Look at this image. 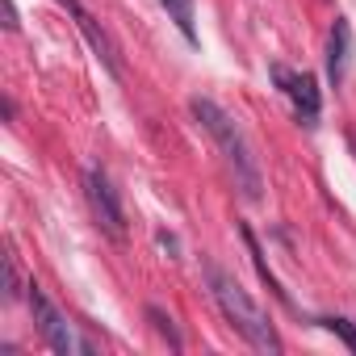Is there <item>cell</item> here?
I'll list each match as a JSON object with an SVG mask.
<instances>
[{
    "label": "cell",
    "mask_w": 356,
    "mask_h": 356,
    "mask_svg": "<svg viewBox=\"0 0 356 356\" xmlns=\"http://www.w3.org/2000/svg\"><path fill=\"white\" fill-rule=\"evenodd\" d=\"M168 17L176 22V30H181L189 42H197V30H193V0H163Z\"/></svg>",
    "instance_id": "cell-9"
},
{
    "label": "cell",
    "mask_w": 356,
    "mask_h": 356,
    "mask_svg": "<svg viewBox=\"0 0 356 356\" xmlns=\"http://www.w3.org/2000/svg\"><path fill=\"white\" fill-rule=\"evenodd\" d=\"M5 298H17V260H13V252L5 256Z\"/></svg>",
    "instance_id": "cell-12"
},
{
    "label": "cell",
    "mask_w": 356,
    "mask_h": 356,
    "mask_svg": "<svg viewBox=\"0 0 356 356\" xmlns=\"http://www.w3.org/2000/svg\"><path fill=\"white\" fill-rule=\"evenodd\" d=\"M293 97V109H298V122L302 126H318V109H323V97H318V80L310 72H289V84L281 88Z\"/></svg>",
    "instance_id": "cell-6"
},
{
    "label": "cell",
    "mask_w": 356,
    "mask_h": 356,
    "mask_svg": "<svg viewBox=\"0 0 356 356\" xmlns=\"http://www.w3.org/2000/svg\"><path fill=\"white\" fill-rule=\"evenodd\" d=\"M189 109H193V118L202 122V130L218 143V151H222L227 168L235 172L239 193H243L248 202H260V197H264V172H260V159L252 155V143H248V138H243V130L235 126V118H231L222 105H214L210 97H193V101H189Z\"/></svg>",
    "instance_id": "cell-1"
},
{
    "label": "cell",
    "mask_w": 356,
    "mask_h": 356,
    "mask_svg": "<svg viewBox=\"0 0 356 356\" xmlns=\"http://www.w3.org/2000/svg\"><path fill=\"white\" fill-rule=\"evenodd\" d=\"M26 298H30V314H34V323H38V335H42V339H47L55 352H63V356H72V352H84V343L76 339L72 323H67V318L55 310V302H51V298H47V293L34 285V281H30V293H26Z\"/></svg>",
    "instance_id": "cell-3"
},
{
    "label": "cell",
    "mask_w": 356,
    "mask_h": 356,
    "mask_svg": "<svg viewBox=\"0 0 356 356\" xmlns=\"http://www.w3.org/2000/svg\"><path fill=\"white\" fill-rule=\"evenodd\" d=\"M84 197H88V206H92V218L105 227V235L126 239L122 202H118V193H113V185H109V176H105L101 168H88V172H84Z\"/></svg>",
    "instance_id": "cell-4"
},
{
    "label": "cell",
    "mask_w": 356,
    "mask_h": 356,
    "mask_svg": "<svg viewBox=\"0 0 356 356\" xmlns=\"http://www.w3.org/2000/svg\"><path fill=\"white\" fill-rule=\"evenodd\" d=\"M155 239H159V248H163L172 260H181V243H176V235H168V231H155Z\"/></svg>",
    "instance_id": "cell-13"
},
{
    "label": "cell",
    "mask_w": 356,
    "mask_h": 356,
    "mask_svg": "<svg viewBox=\"0 0 356 356\" xmlns=\"http://www.w3.org/2000/svg\"><path fill=\"white\" fill-rule=\"evenodd\" d=\"M239 235H243V243H248V256H252V264H256L260 281H264V285L273 289V298H277V302H285V306H289V293H285V289H281V281L273 277V268H268V260H264V248L256 243V235H252V227H248V222L239 227Z\"/></svg>",
    "instance_id": "cell-8"
},
{
    "label": "cell",
    "mask_w": 356,
    "mask_h": 356,
    "mask_svg": "<svg viewBox=\"0 0 356 356\" xmlns=\"http://www.w3.org/2000/svg\"><path fill=\"white\" fill-rule=\"evenodd\" d=\"M206 281H210V293H214V302H218V310L227 314V323L256 348V352H281V335H277V327H273V318L248 298V289L231 277V273H222L218 264H206Z\"/></svg>",
    "instance_id": "cell-2"
},
{
    "label": "cell",
    "mask_w": 356,
    "mask_h": 356,
    "mask_svg": "<svg viewBox=\"0 0 356 356\" xmlns=\"http://www.w3.org/2000/svg\"><path fill=\"white\" fill-rule=\"evenodd\" d=\"M0 9H5V30H17V9H13V0H0Z\"/></svg>",
    "instance_id": "cell-14"
},
{
    "label": "cell",
    "mask_w": 356,
    "mask_h": 356,
    "mask_svg": "<svg viewBox=\"0 0 356 356\" xmlns=\"http://www.w3.org/2000/svg\"><path fill=\"white\" fill-rule=\"evenodd\" d=\"M63 5L72 9V17H76V26H80V34L88 38V47H92V55H97V59L105 63V72H109L113 80H122L126 72H122V59H118V47H113V38H109V34H105V30H101V26H97V22H92V17H88L84 9H80V0H63Z\"/></svg>",
    "instance_id": "cell-5"
},
{
    "label": "cell",
    "mask_w": 356,
    "mask_h": 356,
    "mask_svg": "<svg viewBox=\"0 0 356 356\" xmlns=\"http://www.w3.org/2000/svg\"><path fill=\"white\" fill-rule=\"evenodd\" d=\"M323 327H327L331 335H339V339L356 352V323H348V318H323Z\"/></svg>",
    "instance_id": "cell-11"
},
{
    "label": "cell",
    "mask_w": 356,
    "mask_h": 356,
    "mask_svg": "<svg viewBox=\"0 0 356 356\" xmlns=\"http://www.w3.org/2000/svg\"><path fill=\"white\" fill-rule=\"evenodd\" d=\"M352 151H356V138H352Z\"/></svg>",
    "instance_id": "cell-15"
},
{
    "label": "cell",
    "mask_w": 356,
    "mask_h": 356,
    "mask_svg": "<svg viewBox=\"0 0 356 356\" xmlns=\"http://www.w3.org/2000/svg\"><path fill=\"white\" fill-rule=\"evenodd\" d=\"M348 59H352V26H348V17H335L331 38H327V80H331L335 88L343 84Z\"/></svg>",
    "instance_id": "cell-7"
},
{
    "label": "cell",
    "mask_w": 356,
    "mask_h": 356,
    "mask_svg": "<svg viewBox=\"0 0 356 356\" xmlns=\"http://www.w3.org/2000/svg\"><path fill=\"white\" fill-rule=\"evenodd\" d=\"M147 323H151V327H155V331H159V335L168 339V348H172V352H181V343H185V339H181V331H176V323H172V318H168V314H163L159 306H147Z\"/></svg>",
    "instance_id": "cell-10"
}]
</instances>
